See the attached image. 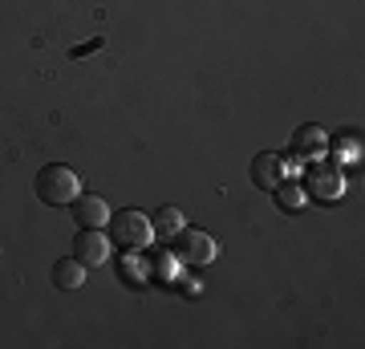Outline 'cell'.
<instances>
[{"label": "cell", "mask_w": 365, "mask_h": 349, "mask_svg": "<svg viewBox=\"0 0 365 349\" xmlns=\"http://www.w3.org/2000/svg\"><path fill=\"white\" fill-rule=\"evenodd\" d=\"M288 179V163L280 155H272V151H264V155L252 158V183L256 187H264V191H272L276 183Z\"/></svg>", "instance_id": "ba28073f"}, {"label": "cell", "mask_w": 365, "mask_h": 349, "mask_svg": "<svg viewBox=\"0 0 365 349\" xmlns=\"http://www.w3.org/2000/svg\"><path fill=\"white\" fill-rule=\"evenodd\" d=\"M69 216H73L78 228H106L110 223V203H106L102 195H78L69 203Z\"/></svg>", "instance_id": "52a82bcc"}, {"label": "cell", "mask_w": 365, "mask_h": 349, "mask_svg": "<svg viewBox=\"0 0 365 349\" xmlns=\"http://www.w3.org/2000/svg\"><path fill=\"white\" fill-rule=\"evenodd\" d=\"M150 228H155V240H163V244H175V240H179V232L187 228V220H182L179 207H158L155 220H150Z\"/></svg>", "instance_id": "8fae6325"}, {"label": "cell", "mask_w": 365, "mask_h": 349, "mask_svg": "<svg viewBox=\"0 0 365 349\" xmlns=\"http://www.w3.org/2000/svg\"><path fill=\"white\" fill-rule=\"evenodd\" d=\"M69 256H78L86 268H98V264L110 260V240L102 236V228H81V232L73 236V252H69Z\"/></svg>", "instance_id": "5b68a950"}, {"label": "cell", "mask_w": 365, "mask_h": 349, "mask_svg": "<svg viewBox=\"0 0 365 349\" xmlns=\"http://www.w3.org/2000/svg\"><path fill=\"white\" fill-rule=\"evenodd\" d=\"M175 244H179V260L191 264V268H207L211 260L220 256V244L207 232H199V228H182Z\"/></svg>", "instance_id": "3957f363"}, {"label": "cell", "mask_w": 365, "mask_h": 349, "mask_svg": "<svg viewBox=\"0 0 365 349\" xmlns=\"http://www.w3.org/2000/svg\"><path fill=\"white\" fill-rule=\"evenodd\" d=\"M329 151H333V167H353L361 158V134L357 130H337L329 138Z\"/></svg>", "instance_id": "9c48e42d"}, {"label": "cell", "mask_w": 365, "mask_h": 349, "mask_svg": "<svg viewBox=\"0 0 365 349\" xmlns=\"http://www.w3.org/2000/svg\"><path fill=\"white\" fill-rule=\"evenodd\" d=\"M106 228H110V236H114L126 252H138V248H146L150 240H155L150 216H146V211H134V207H126V211H110V223H106Z\"/></svg>", "instance_id": "7a4b0ae2"}, {"label": "cell", "mask_w": 365, "mask_h": 349, "mask_svg": "<svg viewBox=\"0 0 365 349\" xmlns=\"http://www.w3.org/2000/svg\"><path fill=\"white\" fill-rule=\"evenodd\" d=\"M49 280H53L57 288H66V293H73V288H81V285H86V264H81L78 256H61L57 264H53Z\"/></svg>", "instance_id": "30bf717a"}, {"label": "cell", "mask_w": 365, "mask_h": 349, "mask_svg": "<svg viewBox=\"0 0 365 349\" xmlns=\"http://www.w3.org/2000/svg\"><path fill=\"white\" fill-rule=\"evenodd\" d=\"M276 191V207H280V211H300V207L309 203V195H304V187H300V183H276L272 187Z\"/></svg>", "instance_id": "7c38bea8"}, {"label": "cell", "mask_w": 365, "mask_h": 349, "mask_svg": "<svg viewBox=\"0 0 365 349\" xmlns=\"http://www.w3.org/2000/svg\"><path fill=\"white\" fill-rule=\"evenodd\" d=\"M304 195L309 199H341L345 195V175H341V167H325L321 158L317 163H309V179H304Z\"/></svg>", "instance_id": "277c9868"}, {"label": "cell", "mask_w": 365, "mask_h": 349, "mask_svg": "<svg viewBox=\"0 0 365 349\" xmlns=\"http://www.w3.org/2000/svg\"><path fill=\"white\" fill-rule=\"evenodd\" d=\"M33 195H37L41 203H49V207H69L81 195V183L69 167L49 163V167H41L37 175H33Z\"/></svg>", "instance_id": "6da1fadb"}, {"label": "cell", "mask_w": 365, "mask_h": 349, "mask_svg": "<svg viewBox=\"0 0 365 349\" xmlns=\"http://www.w3.org/2000/svg\"><path fill=\"white\" fill-rule=\"evenodd\" d=\"M329 151V138H325V130L321 126H300L297 134H292V146H288V155L300 158V163H317V158H325Z\"/></svg>", "instance_id": "8992f818"}, {"label": "cell", "mask_w": 365, "mask_h": 349, "mask_svg": "<svg viewBox=\"0 0 365 349\" xmlns=\"http://www.w3.org/2000/svg\"><path fill=\"white\" fill-rule=\"evenodd\" d=\"M102 45H106V37H102V33H98V37H90V41H86V45H78V49H73V57H86V53L102 49Z\"/></svg>", "instance_id": "4fadbf2b"}]
</instances>
